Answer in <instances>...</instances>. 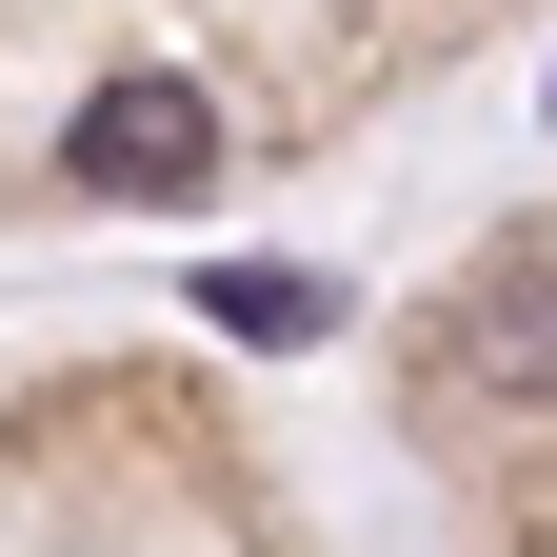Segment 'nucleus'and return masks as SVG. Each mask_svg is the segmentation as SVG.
Masks as SVG:
<instances>
[{
	"mask_svg": "<svg viewBox=\"0 0 557 557\" xmlns=\"http://www.w3.org/2000/svg\"><path fill=\"white\" fill-rule=\"evenodd\" d=\"M418 398L438 418H537L557 398V259H478L438 319H418Z\"/></svg>",
	"mask_w": 557,
	"mask_h": 557,
	"instance_id": "nucleus-1",
	"label": "nucleus"
},
{
	"mask_svg": "<svg viewBox=\"0 0 557 557\" xmlns=\"http://www.w3.org/2000/svg\"><path fill=\"white\" fill-rule=\"evenodd\" d=\"M60 160H81V199H199L220 180V100L139 60V81H100L81 120H60Z\"/></svg>",
	"mask_w": 557,
	"mask_h": 557,
	"instance_id": "nucleus-2",
	"label": "nucleus"
},
{
	"mask_svg": "<svg viewBox=\"0 0 557 557\" xmlns=\"http://www.w3.org/2000/svg\"><path fill=\"white\" fill-rule=\"evenodd\" d=\"M199 299H220L239 338H319V319H338V299H319V278H259V259H220V278H199Z\"/></svg>",
	"mask_w": 557,
	"mask_h": 557,
	"instance_id": "nucleus-3",
	"label": "nucleus"
}]
</instances>
